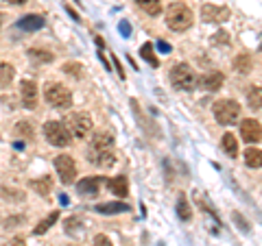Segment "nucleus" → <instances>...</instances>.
Listing matches in <instances>:
<instances>
[{"label": "nucleus", "mask_w": 262, "mask_h": 246, "mask_svg": "<svg viewBox=\"0 0 262 246\" xmlns=\"http://www.w3.org/2000/svg\"><path fill=\"white\" fill-rule=\"evenodd\" d=\"M96 211L98 214H105V216L125 214V211H129V205L127 203H103V205H96Z\"/></svg>", "instance_id": "16"}, {"label": "nucleus", "mask_w": 262, "mask_h": 246, "mask_svg": "<svg viewBox=\"0 0 262 246\" xmlns=\"http://www.w3.org/2000/svg\"><path fill=\"white\" fill-rule=\"evenodd\" d=\"M110 190H112V194H116V196H120V199H125V196L129 194V181H127V177L125 175L114 177L112 181H110Z\"/></svg>", "instance_id": "15"}, {"label": "nucleus", "mask_w": 262, "mask_h": 246, "mask_svg": "<svg viewBox=\"0 0 262 246\" xmlns=\"http://www.w3.org/2000/svg\"><path fill=\"white\" fill-rule=\"evenodd\" d=\"M20 98H22V105L27 109H35L37 107V85H35V81H22Z\"/></svg>", "instance_id": "9"}, {"label": "nucleus", "mask_w": 262, "mask_h": 246, "mask_svg": "<svg viewBox=\"0 0 262 246\" xmlns=\"http://www.w3.org/2000/svg\"><path fill=\"white\" fill-rule=\"evenodd\" d=\"M94 246H114V244L110 242L107 235H96L94 237Z\"/></svg>", "instance_id": "33"}, {"label": "nucleus", "mask_w": 262, "mask_h": 246, "mask_svg": "<svg viewBox=\"0 0 262 246\" xmlns=\"http://www.w3.org/2000/svg\"><path fill=\"white\" fill-rule=\"evenodd\" d=\"M177 216L182 218V220H190V218H192L190 205H188V201H186V196H184V194L179 196V201H177Z\"/></svg>", "instance_id": "28"}, {"label": "nucleus", "mask_w": 262, "mask_h": 246, "mask_svg": "<svg viewBox=\"0 0 262 246\" xmlns=\"http://www.w3.org/2000/svg\"><path fill=\"white\" fill-rule=\"evenodd\" d=\"M221 146H223V151L229 155V157H238V142H236V137L232 133L223 135V139H221Z\"/></svg>", "instance_id": "20"}, {"label": "nucleus", "mask_w": 262, "mask_h": 246, "mask_svg": "<svg viewBox=\"0 0 262 246\" xmlns=\"http://www.w3.org/2000/svg\"><path fill=\"white\" fill-rule=\"evenodd\" d=\"M44 98H46V103L55 109H68L72 105L70 89L66 85H61V83H48L46 89H44Z\"/></svg>", "instance_id": "4"}, {"label": "nucleus", "mask_w": 262, "mask_h": 246, "mask_svg": "<svg viewBox=\"0 0 262 246\" xmlns=\"http://www.w3.org/2000/svg\"><path fill=\"white\" fill-rule=\"evenodd\" d=\"M15 77V70H13V65L11 63H7V61H0V87H7L13 81Z\"/></svg>", "instance_id": "23"}, {"label": "nucleus", "mask_w": 262, "mask_h": 246, "mask_svg": "<svg viewBox=\"0 0 262 246\" xmlns=\"http://www.w3.org/2000/svg\"><path fill=\"white\" fill-rule=\"evenodd\" d=\"M57 218H59V211H53V214H48L42 223H39L37 227H35V235H42V233H46L48 229H51L55 223H57Z\"/></svg>", "instance_id": "26"}, {"label": "nucleus", "mask_w": 262, "mask_h": 246, "mask_svg": "<svg viewBox=\"0 0 262 246\" xmlns=\"http://www.w3.org/2000/svg\"><path fill=\"white\" fill-rule=\"evenodd\" d=\"M241 137L245 139L247 144H256L262 139V125L258 120H243L241 122Z\"/></svg>", "instance_id": "8"}, {"label": "nucleus", "mask_w": 262, "mask_h": 246, "mask_svg": "<svg viewBox=\"0 0 262 246\" xmlns=\"http://www.w3.org/2000/svg\"><path fill=\"white\" fill-rule=\"evenodd\" d=\"M234 68H236V72H241V75H249L251 72V57L249 55H238L234 59Z\"/></svg>", "instance_id": "24"}, {"label": "nucleus", "mask_w": 262, "mask_h": 246, "mask_svg": "<svg viewBox=\"0 0 262 246\" xmlns=\"http://www.w3.org/2000/svg\"><path fill=\"white\" fill-rule=\"evenodd\" d=\"M212 37H214V39H212L214 44H229V35H227L225 31H219V33H214Z\"/></svg>", "instance_id": "32"}, {"label": "nucleus", "mask_w": 262, "mask_h": 246, "mask_svg": "<svg viewBox=\"0 0 262 246\" xmlns=\"http://www.w3.org/2000/svg\"><path fill=\"white\" fill-rule=\"evenodd\" d=\"M63 70L68 72L70 77H75V79H79L81 75H83V68H81L79 63H66V65H63Z\"/></svg>", "instance_id": "30"}, {"label": "nucleus", "mask_w": 262, "mask_h": 246, "mask_svg": "<svg viewBox=\"0 0 262 246\" xmlns=\"http://www.w3.org/2000/svg\"><path fill=\"white\" fill-rule=\"evenodd\" d=\"M170 83L179 92H192V89L199 87V77L188 63H177L170 70Z\"/></svg>", "instance_id": "2"}, {"label": "nucleus", "mask_w": 262, "mask_h": 246, "mask_svg": "<svg viewBox=\"0 0 262 246\" xmlns=\"http://www.w3.org/2000/svg\"><path fill=\"white\" fill-rule=\"evenodd\" d=\"M114 144V135L107 131H101V133H94L90 139V149L88 153H101V151H110Z\"/></svg>", "instance_id": "10"}, {"label": "nucleus", "mask_w": 262, "mask_h": 246, "mask_svg": "<svg viewBox=\"0 0 262 246\" xmlns=\"http://www.w3.org/2000/svg\"><path fill=\"white\" fill-rule=\"evenodd\" d=\"M13 133H15V137L31 139V137H33V127H31V122H24V120H20L18 125L13 127Z\"/></svg>", "instance_id": "27"}, {"label": "nucleus", "mask_w": 262, "mask_h": 246, "mask_svg": "<svg viewBox=\"0 0 262 246\" xmlns=\"http://www.w3.org/2000/svg\"><path fill=\"white\" fill-rule=\"evenodd\" d=\"M136 5L149 15H160L162 13V3L160 0H136Z\"/></svg>", "instance_id": "21"}, {"label": "nucleus", "mask_w": 262, "mask_h": 246, "mask_svg": "<svg viewBox=\"0 0 262 246\" xmlns=\"http://www.w3.org/2000/svg\"><path fill=\"white\" fill-rule=\"evenodd\" d=\"M158 48H160L162 53H170V46H168L166 42H160V44H158Z\"/></svg>", "instance_id": "36"}, {"label": "nucleus", "mask_w": 262, "mask_h": 246, "mask_svg": "<svg viewBox=\"0 0 262 246\" xmlns=\"http://www.w3.org/2000/svg\"><path fill=\"white\" fill-rule=\"evenodd\" d=\"M260 48H262V46H260Z\"/></svg>", "instance_id": "39"}, {"label": "nucleus", "mask_w": 262, "mask_h": 246, "mask_svg": "<svg viewBox=\"0 0 262 246\" xmlns=\"http://www.w3.org/2000/svg\"><path fill=\"white\" fill-rule=\"evenodd\" d=\"M81 229V223H79V218H68L66 220V231H68L70 235H75L77 231Z\"/></svg>", "instance_id": "31"}, {"label": "nucleus", "mask_w": 262, "mask_h": 246, "mask_svg": "<svg viewBox=\"0 0 262 246\" xmlns=\"http://www.w3.org/2000/svg\"><path fill=\"white\" fill-rule=\"evenodd\" d=\"M7 246H27V242H24L20 235H15L13 240H9V244H7Z\"/></svg>", "instance_id": "34"}, {"label": "nucleus", "mask_w": 262, "mask_h": 246, "mask_svg": "<svg viewBox=\"0 0 262 246\" xmlns=\"http://www.w3.org/2000/svg\"><path fill=\"white\" fill-rule=\"evenodd\" d=\"M44 135H46V139L53 146H59V149L70 146V139H72L70 131L66 129V125H63V122H59V120H48L44 125Z\"/></svg>", "instance_id": "5"}, {"label": "nucleus", "mask_w": 262, "mask_h": 246, "mask_svg": "<svg viewBox=\"0 0 262 246\" xmlns=\"http://www.w3.org/2000/svg\"><path fill=\"white\" fill-rule=\"evenodd\" d=\"M18 27L22 31H39L44 27V18L42 15H24V18H20Z\"/></svg>", "instance_id": "17"}, {"label": "nucleus", "mask_w": 262, "mask_h": 246, "mask_svg": "<svg viewBox=\"0 0 262 246\" xmlns=\"http://www.w3.org/2000/svg\"><path fill=\"white\" fill-rule=\"evenodd\" d=\"M88 159L96 163L98 168H112L116 163V155L112 151H101V153H88Z\"/></svg>", "instance_id": "14"}, {"label": "nucleus", "mask_w": 262, "mask_h": 246, "mask_svg": "<svg viewBox=\"0 0 262 246\" xmlns=\"http://www.w3.org/2000/svg\"><path fill=\"white\" fill-rule=\"evenodd\" d=\"M7 3H11V5H24V0H7Z\"/></svg>", "instance_id": "37"}, {"label": "nucleus", "mask_w": 262, "mask_h": 246, "mask_svg": "<svg viewBox=\"0 0 262 246\" xmlns=\"http://www.w3.org/2000/svg\"><path fill=\"white\" fill-rule=\"evenodd\" d=\"M140 55H142L144 61H149V63L153 65V68H158V65H160V61L155 59V55H153V46H151V44H144V46L140 48Z\"/></svg>", "instance_id": "29"}, {"label": "nucleus", "mask_w": 262, "mask_h": 246, "mask_svg": "<svg viewBox=\"0 0 262 246\" xmlns=\"http://www.w3.org/2000/svg\"><path fill=\"white\" fill-rule=\"evenodd\" d=\"M29 187H33L39 196H48L51 194V187H53V183H51V179H33V181H29Z\"/></svg>", "instance_id": "22"}, {"label": "nucleus", "mask_w": 262, "mask_h": 246, "mask_svg": "<svg viewBox=\"0 0 262 246\" xmlns=\"http://www.w3.org/2000/svg\"><path fill=\"white\" fill-rule=\"evenodd\" d=\"M63 125H66V129L70 131V135H72V137H79V139H81V137H85L90 131H92V125H94V122H92V118H90L88 113L79 111V113H70L68 120H66Z\"/></svg>", "instance_id": "6"}, {"label": "nucleus", "mask_w": 262, "mask_h": 246, "mask_svg": "<svg viewBox=\"0 0 262 246\" xmlns=\"http://www.w3.org/2000/svg\"><path fill=\"white\" fill-rule=\"evenodd\" d=\"M118 29H120L122 35H129V24H127V22H120V27H118Z\"/></svg>", "instance_id": "35"}, {"label": "nucleus", "mask_w": 262, "mask_h": 246, "mask_svg": "<svg viewBox=\"0 0 262 246\" xmlns=\"http://www.w3.org/2000/svg\"><path fill=\"white\" fill-rule=\"evenodd\" d=\"M166 27L170 31H177V33L190 29L192 27V11H190V7L184 5V3L168 5V9H166Z\"/></svg>", "instance_id": "1"}, {"label": "nucleus", "mask_w": 262, "mask_h": 246, "mask_svg": "<svg viewBox=\"0 0 262 246\" xmlns=\"http://www.w3.org/2000/svg\"><path fill=\"white\" fill-rule=\"evenodd\" d=\"M29 59L35 61V63H51L53 61V55L48 51H39V48H31L29 51Z\"/></svg>", "instance_id": "25"}, {"label": "nucleus", "mask_w": 262, "mask_h": 246, "mask_svg": "<svg viewBox=\"0 0 262 246\" xmlns=\"http://www.w3.org/2000/svg\"><path fill=\"white\" fill-rule=\"evenodd\" d=\"M212 111H214V118L219 125H236V120L241 118V105L232 101V98H223V101L214 103V107H212Z\"/></svg>", "instance_id": "3"}, {"label": "nucleus", "mask_w": 262, "mask_h": 246, "mask_svg": "<svg viewBox=\"0 0 262 246\" xmlns=\"http://www.w3.org/2000/svg\"><path fill=\"white\" fill-rule=\"evenodd\" d=\"M247 105L253 111H262V87H249L247 92Z\"/></svg>", "instance_id": "19"}, {"label": "nucleus", "mask_w": 262, "mask_h": 246, "mask_svg": "<svg viewBox=\"0 0 262 246\" xmlns=\"http://www.w3.org/2000/svg\"><path fill=\"white\" fill-rule=\"evenodd\" d=\"M55 170H57V175H59L61 183H66V185L72 183L75 177H77V163L70 155H57L55 157Z\"/></svg>", "instance_id": "7"}, {"label": "nucleus", "mask_w": 262, "mask_h": 246, "mask_svg": "<svg viewBox=\"0 0 262 246\" xmlns=\"http://www.w3.org/2000/svg\"><path fill=\"white\" fill-rule=\"evenodd\" d=\"M225 77L221 75V72H208V75H203L199 79V85L206 89V92H216V89H221V85H223Z\"/></svg>", "instance_id": "13"}, {"label": "nucleus", "mask_w": 262, "mask_h": 246, "mask_svg": "<svg viewBox=\"0 0 262 246\" xmlns=\"http://www.w3.org/2000/svg\"><path fill=\"white\" fill-rule=\"evenodd\" d=\"M0 24H3V15H0Z\"/></svg>", "instance_id": "38"}, {"label": "nucleus", "mask_w": 262, "mask_h": 246, "mask_svg": "<svg viewBox=\"0 0 262 246\" xmlns=\"http://www.w3.org/2000/svg\"><path fill=\"white\" fill-rule=\"evenodd\" d=\"M245 163H247L249 168H262V151L249 146V149L245 151Z\"/></svg>", "instance_id": "18"}, {"label": "nucleus", "mask_w": 262, "mask_h": 246, "mask_svg": "<svg viewBox=\"0 0 262 246\" xmlns=\"http://www.w3.org/2000/svg\"><path fill=\"white\" fill-rule=\"evenodd\" d=\"M201 18L206 22H225L229 18V9L216 5H203L201 7Z\"/></svg>", "instance_id": "11"}, {"label": "nucleus", "mask_w": 262, "mask_h": 246, "mask_svg": "<svg viewBox=\"0 0 262 246\" xmlns=\"http://www.w3.org/2000/svg\"><path fill=\"white\" fill-rule=\"evenodd\" d=\"M101 183H103L101 177H88L83 181L77 183V192L81 196H94V194H98V190H101Z\"/></svg>", "instance_id": "12"}]
</instances>
